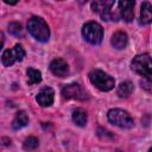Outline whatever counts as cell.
I'll return each instance as SVG.
<instances>
[{
	"label": "cell",
	"instance_id": "1",
	"mask_svg": "<svg viewBox=\"0 0 152 152\" xmlns=\"http://www.w3.org/2000/svg\"><path fill=\"white\" fill-rule=\"evenodd\" d=\"M27 30L28 32L38 40V42H48L50 37V28L44 19L39 17H32L27 21Z\"/></svg>",
	"mask_w": 152,
	"mask_h": 152
},
{
	"label": "cell",
	"instance_id": "2",
	"mask_svg": "<svg viewBox=\"0 0 152 152\" xmlns=\"http://www.w3.org/2000/svg\"><path fill=\"white\" fill-rule=\"evenodd\" d=\"M132 70L142 76L146 80H151L152 76V64L148 53L137 55L132 61Z\"/></svg>",
	"mask_w": 152,
	"mask_h": 152
},
{
	"label": "cell",
	"instance_id": "3",
	"mask_svg": "<svg viewBox=\"0 0 152 152\" xmlns=\"http://www.w3.org/2000/svg\"><path fill=\"white\" fill-rule=\"evenodd\" d=\"M89 80L96 88H99L102 91H108V90L113 89L115 86L114 78L110 77L104 71L99 70V69H95L89 72Z\"/></svg>",
	"mask_w": 152,
	"mask_h": 152
},
{
	"label": "cell",
	"instance_id": "4",
	"mask_svg": "<svg viewBox=\"0 0 152 152\" xmlns=\"http://www.w3.org/2000/svg\"><path fill=\"white\" fill-rule=\"evenodd\" d=\"M82 36H83V38L88 43H90L93 45H96V44H100L102 42L103 28L96 21H89V23L83 25V27H82Z\"/></svg>",
	"mask_w": 152,
	"mask_h": 152
},
{
	"label": "cell",
	"instance_id": "5",
	"mask_svg": "<svg viewBox=\"0 0 152 152\" xmlns=\"http://www.w3.org/2000/svg\"><path fill=\"white\" fill-rule=\"evenodd\" d=\"M107 118L110 124L121 128H132L134 125L133 118L128 114V112L124 109H119V108L110 109L107 114Z\"/></svg>",
	"mask_w": 152,
	"mask_h": 152
},
{
	"label": "cell",
	"instance_id": "6",
	"mask_svg": "<svg viewBox=\"0 0 152 152\" xmlns=\"http://www.w3.org/2000/svg\"><path fill=\"white\" fill-rule=\"evenodd\" d=\"M114 6V1H108V0H102V1H93L91 2V10L96 13L100 14V17L103 20H118L119 15L113 12L112 7Z\"/></svg>",
	"mask_w": 152,
	"mask_h": 152
},
{
	"label": "cell",
	"instance_id": "7",
	"mask_svg": "<svg viewBox=\"0 0 152 152\" xmlns=\"http://www.w3.org/2000/svg\"><path fill=\"white\" fill-rule=\"evenodd\" d=\"M24 57H25V51H24L23 46L17 44V45H14L13 49L6 50L4 52V55H2V64L5 66H11V65L14 64V62L23 61Z\"/></svg>",
	"mask_w": 152,
	"mask_h": 152
},
{
	"label": "cell",
	"instance_id": "8",
	"mask_svg": "<svg viewBox=\"0 0 152 152\" xmlns=\"http://www.w3.org/2000/svg\"><path fill=\"white\" fill-rule=\"evenodd\" d=\"M62 95L64 99H74V100H86L87 93L84 91V89L77 84V83H70V84H65L62 88Z\"/></svg>",
	"mask_w": 152,
	"mask_h": 152
},
{
	"label": "cell",
	"instance_id": "9",
	"mask_svg": "<svg viewBox=\"0 0 152 152\" xmlns=\"http://www.w3.org/2000/svg\"><path fill=\"white\" fill-rule=\"evenodd\" d=\"M118 5L120 17L125 21L131 23L134 18V1H119Z\"/></svg>",
	"mask_w": 152,
	"mask_h": 152
},
{
	"label": "cell",
	"instance_id": "10",
	"mask_svg": "<svg viewBox=\"0 0 152 152\" xmlns=\"http://www.w3.org/2000/svg\"><path fill=\"white\" fill-rule=\"evenodd\" d=\"M50 70L51 72L57 77H64L69 72V66L66 62L62 58H55L50 63Z\"/></svg>",
	"mask_w": 152,
	"mask_h": 152
},
{
	"label": "cell",
	"instance_id": "11",
	"mask_svg": "<svg viewBox=\"0 0 152 152\" xmlns=\"http://www.w3.org/2000/svg\"><path fill=\"white\" fill-rule=\"evenodd\" d=\"M53 95H55L53 90L48 87V88L42 89V90L38 93L36 100H37V102H38L40 106H43V107H49V106H51L52 102H53Z\"/></svg>",
	"mask_w": 152,
	"mask_h": 152
},
{
	"label": "cell",
	"instance_id": "12",
	"mask_svg": "<svg viewBox=\"0 0 152 152\" xmlns=\"http://www.w3.org/2000/svg\"><path fill=\"white\" fill-rule=\"evenodd\" d=\"M110 43H112V45H113L115 49L121 50V49H125V48H126V45H127V43H128V37H127V34H126L125 32L118 31V32H115V33L113 34Z\"/></svg>",
	"mask_w": 152,
	"mask_h": 152
},
{
	"label": "cell",
	"instance_id": "13",
	"mask_svg": "<svg viewBox=\"0 0 152 152\" xmlns=\"http://www.w3.org/2000/svg\"><path fill=\"white\" fill-rule=\"evenodd\" d=\"M152 7L151 4L145 1L141 5V10H140V25H148L152 21Z\"/></svg>",
	"mask_w": 152,
	"mask_h": 152
},
{
	"label": "cell",
	"instance_id": "14",
	"mask_svg": "<svg viewBox=\"0 0 152 152\" xmlns=\"http://www.w3.org/2000/svg\"><path fill=\"white\" fill-rule=\"evenodd\" d=\"M27 124H28L27 114L24 110H19L12 121V127H13V129H20V128L25 127Z\"/></svg>",
	"mask_w": 152,
	"mask_h": 152
},
{
	"label": "cell",
	"instance_id": "15",
	"mask_svg": "<svg viewBox=\"0 0 152 152\" xmlns=\"http://www.w3.org/2000/svg\"><path fill=\"white\" fill-rule=\"evenodd\" d=\"M134 87H133V83L129 82V81H125V82H121L120 86L118 87V95L122 99L125 97H128L132 91H133Z\"/></svg>",
	"mask_w": 152,
	"mask_h": 152
},
{
	"label": "cell",
	"instance_id": "16",
	"mask_svg": "<svg viewBox=\"0 0 152 152\" xmlns=\"http://www.w3.org/2000/svg\"><path fill=\"white\" fill-rule=\"evenodd\" d=\"M27 83L30 86H33V84H37L42 81V74L39 70L37 69H33V68H28L27 71Z\"/></svg>",
	"mask_w": 152,
	"mask_h": 152
},
{
	"label": "cell",
	"instance_id": "17",
	"mask_svg": "<svg viewBox=\"0 0 152 152\" xmlns=\"http://www.w3.org/2000/svg\"><path fill=\"white\" fill-rule=\"evenodd\" d=\"M88 116L87 113L83 109H76L72 113V121L77 125V126H84L87 124Z\"/></svg>",
	"mask_w": 152,
	"mask_h": 152
},
{
	"label": "cell",
	"instance_id": "18",
	"mask_svg": "<svg viewBox=\"0 0 152 152\" xmlns=\"http://www.w3.org/2000/svg\"><path fill=\"white\" fill-rule=\"evenodd\" d=\"M38 139L36 137H28L25 139L24 144H23V147L25 151H32V150H36L38 147Z\"/></svg>",
	"mask_w": 152,
	"mask_h": 152
},
{
	"label": "cell",
	"instance_id": "19",
	"mask_svg": "<svg viewBox=\"0 0 152 152\" xmlns=\"http://www.w3.org/2000/svg\"><path fill=\"white\" fill-rule=\"evenodd\" d=\"M8 31H10L11 34L17 36V37L23 34V27H21V25L19 23H11L8 25Z\"/></svg>",
	"mask_w": 152,
	"mask_h": 152
},
{
	"label": "cell",
	"instance_id": "20",
	"mask_svg": "<svg viewBox=\"0 0 152 152\" xmlns=\"http://www.w3.org/2000/svg\"><path fill=\"white\" fill-rule=\"evenodd\" d=\"M141 87L145 88L147 91H151V80H146V78H144V80L141 81Z\"/></svg>",
	"mask_w": 152,
	"mask_h": 152
},
{
	"label": "cell",
	"instance_id": "21",
	"mask_svg": "<svg viewBox=\"0 0 152 152\" xmlns=\"http://www.w3.org/2000/svg\"><path fill=\"white\" fill-rule=\"evenodd\" d=\"M4 42H5L4 33H2V32H0V50H1V49H2V46H4Z\"/></svg>",
	"mask_w": 152,
	"mask_h": 152
}]
</instances>
